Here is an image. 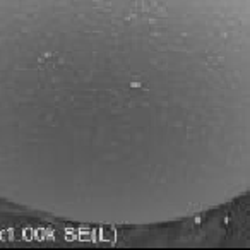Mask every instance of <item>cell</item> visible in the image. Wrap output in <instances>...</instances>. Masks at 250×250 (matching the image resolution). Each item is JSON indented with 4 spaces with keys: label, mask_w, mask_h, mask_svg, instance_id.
<instances>
[{
    "label": "cell",
    "mask_w": 250,
    "mask_h": 250,
    "mask_svg": "<svg viewBox=\"0 0 250 250\" xmlns=\"http://www.w3.org/2000/svg\"><path fill=\"white\" fill-rule=\"evenodd\" d=\"M250 192V0H0V201L146 226Z\"/></svg>",
    "instance_id": "obj_1"
}]
</instances>
